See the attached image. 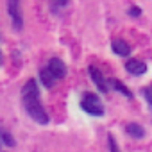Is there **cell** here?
Returning a JSON list of instances; mask_svg holds the SVG:
<instances>
[{
  "label": "cell",
  "instance_id": "obj_14",
  "mask_svg": "<svg viewBox=\"0 0 152 152\" xmlns=\"http://www.w3.org/2000/svg\"><path fill=\"white\" fill-rule=\"evenodd\" d=\"M50 2H52L54 7H64V6L70 2V0H50Z\"/></svg>",
  "mask_w": 152,
  "mask_h": 152
},
{
  "label": "cell",
  "instance_id": "obj_4",
  "mask_svg": "<svg viewBox=\"0 0 152 152\" xmlns=\"http://www.w3.org/2000/svg\"><path fill=\"white\" fill-rule=\"evenodd\" d=\"M88 72H90V77H91L93 84L97 86V90L102 91V93H107V91H109V86H107V81H106L104 75H102V72H100L95 64H90Z\"/></svg>",
  "mask_w": 152,
  "mask_h": 152
},
{
  "label": "cell",
  "instance_id": "obj_6",
  "mask_svg": "<svg viewBox=\"0 0 152 152\" xmlns=\"http://www.w3.org/2000/svg\"><path fill=\"white\" fill-rule=\"evenodd\" d=\"M125 70L131 73V75H143L147 72V63L145 61H140V59H129L125 63Z\"/></svg>",
  "mask_w": 152,
  "mask_h": 152
},
{
  "label": "cell",
  "instance_id": "obj_1",
  "mask_svg": "<svg viewBox=\"0 0 152 152\" xmlns=\"http://www.w3.org/2000/svg\"><path fill=\"white\" fill-rule=\"evenodd\" d=\"M22 106L25 109V113L39 125H47L48 124V115L41 104L39 99V90H38V83L34 79H29L23 88H22Z\"/></svg>",
  "mask_w": 152,
  "mask_h": 152
},
{
  "label": "cell",
  "instance_id": "obj_17",
  "mask_svg": "<svg viewBox=\"0 0 152 152\" xmlns=\"http://www.w3.org/2000/svg\"><path fill=\"white\" fill-rule=\"evenodd\" d=\"M0 61H2V52H0Z\"/></svg>",
  "mask_w": 152,
  "mask_h": 152
},
{
  "label": "cell",
  "instance_id": "obj_10",
  "mask_svg": "<svg viewBox=\"0 0 152 152\" xmlns=\"http://www.w3.org/2000/svg\"><path fill=\"white\" fill-rule=\"evenodd\" d=\"M39 81L43 83V86H45V88H52V86H56V83H57V81L52 77V75H50L45 68H41V70H39Z\"/></svg>",
  "mask_w": 152,
  "mask_h": 152
},
{
  "label": "cell",
  "instance_id": "obj_12",
  "mask_svg": "<svg viewBox=\"0 0 152 152\" xmlns=\"http://www.w3.org/2000/svg\"><path fill=\"white\" fill-rule=\"evenodd\" d=\"M107 145H109V152H120V150H118V145H116V140H115L111 134L107 136Z\"/></svg>",
  "mask_w": 152,
  "mask_h": 152
},
{
  "label": "cell",
  "instance_id": "obj_9",
  "mask_svg": "<svg viewBox=\"0 0 152 152\" xmlns=\"http://www.w3.org/2000/svg\"><path fill=\"white\" fill-rule=\"evenodd\" d=\"M109 84H111V86H113L116 91H120L122 95H125L127 99H132V93H131V90H129L125 84H122L118 79H109V81H107V86H109Z\"/></svg>",
  "mask_w": 152,
  "mask_h": 152
},
{
  "label": "cell",
  "instance_id": "obj_15",
  "mask_svg": "<svg viewBox=\"0 0 152 152\" xmlns=\"http://www.w3.org/2000/svg\"><path fill=\"white\" fill-rule=\"evenodd\" d=\"M129 15H131V16H140V15H141V9H140V7H131Z\"/></svg>",
  "mask_w": 152,
  "mask_h": 152
},
{
  "label": "cell",
  "instance_id": "obj_7",
  "mask_svg": "<svg viewBox=\"0 0 152 152\" xmlns=\"http://www.w3.org/2000/svg\"><path fill=\"white\" fill-rule=\"evenodd\" d=\"M111 48H113V52H115L116 56H122V57H125V56L131 54V47H129V43L124 41V39H113Z\"/></svg>",
  "mask_w": 152,
  "mask_h": 152
},
{
  "label": "cell",
  "instance_id": "obj_16",
  "mask_svg": "<svg viewBox=\"0 0 152 152\" xmlns=\"http://www.w3.org/2000/svg\"><path fill=\"white\" fill-rule=\"evenodd\" d=\"M0 152H2V143H0Z\"/></svg>",
  "mask_w": 152,
  "mask_h": 152
},
{
  "label": "cell",
  "instance_id": "obj_8",
  "mask_svg": "<svg viewBox=\"0 0 152 152\" xmlns=\"http://www.w3.org/2000/svg\"><path fill=\"white\" fill-rule=\"evenodd\" d=\"M125 132H127L131 138H134V140H141V138L145 136V129H143L140 124H136V122H129V124L125 125Z\"/></svg>",
  "mask_w": 152,
  "mask_h": 152
},
{
  "label": "cell",
  "instance_id": "obj_5",
  "mask_svg": "<svg viewBox=\"0 0 152 152\" xmlns=\"http://www.w3.org/2000/svg\"><path fill=\"white\" fill-rule=\"evenodd\" d=\"M7 13L13 20V25L16 31L22 29L23 20H22V13H20V0H7Z\"/></svg>",
  "mask_w": 152,
  "mask_h": 152
},
{
  "label": "cell",
  "instance_id": "obj_3",
  "mask_svg": "<svg viewBox=\"0 0 152 152\" xmlns=\"http://www.w3.org/2000/svg\"><path fill=\"white\" fill-rule=\"evenodd\" d=\"M45 70L52 75V77H54L56 81H61V79L64 77V75H66V64H64L59 57H52V59L47 63Z\"/></svg>",
  "mask_w": 152,
  "mask_h": 152
},
{
  "label": "cell",
  "instance_id": "obj_11",
  "mask_svg": "<svg viewBox=\"0 0 152 152\" xmlns=\"http://www.w3.org/2000/svg\"><path fill=\"white\" fill-rule=\"evenodd\" d=\"M0 143H4V145H7V147H15V145H16V141H15V138L11 136V132H7L4 127H0Z\"/></svg>",
  "mask_w": 152,
  "mask_h": 152
},
{
  "label": "cell",
  "instance_id": "obj_2",
  "mask_svg": "<svg viewBox=\"0 0 152 152\" xmlns=\"http://www.w3.org/2000/svg\"><path fill=\"white\" fill-rule=\"evenodd\" d=\"M81 107L88 115H91V116H102L104 115V104H102V100L95 93H90V91L83 93V97H81Z\"/></svg>",
  "mask_w": 152,
  "mask_h": 152
},
{
  "label": "cell",
  "instance_id": "obj_13",
  "mask_svg": "<svg viewBox=\"0 0 152 152\" xmlns=\"http://www.w3.org/2000/svg\"><path fill=\"white\" fill-rule=\"evenodd\" d=\"M141 93H143V97H145L147 104H148V106H152V99H150V88H148V86H145V88L141 90Z\"/></svg>",
  "mask_w": 152,
  "mask_h": 152
}]
</instances>
